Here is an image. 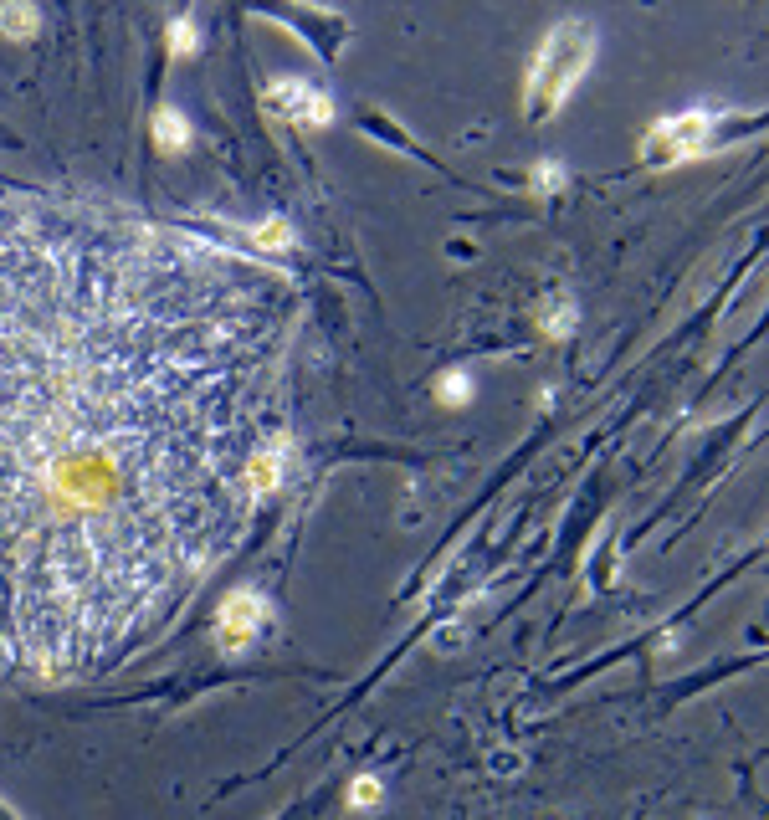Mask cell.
Returning a JSON list of instances; mask_svg holds the SVG:
<instances>
[{"mask_svg": "<svg viewBox=\"0 0 769 820\" xmlns=\"http://www.w3.org/2000/svg\"><path fill=\"white\" fill-rule=\"evenodd\" d=\"M257 621H262V600H257V595H236V600H226V615H221L216 641H221L226 651H241V646L252 641Z\"/></svg>", "mask_w": 769, "mask_h": 820, "instance_id": "obj_5", "label": "cell"}, {"mask_svg": "<svg viewBox=\"0 0 769 820\" xmlns=\"http://www.w3.org/2000/svg\"><path fill=\"white\" fill-rule=\"evenodd\" d=\"M262 108H267L272 118H282V123H313V129L334 118L329 93H318L313 82H298V77H277L272 88L262 93Z\"/></svg>", "mask_w": 769, "mask_h": 820, "instance_id": "obj_3", "label": "cell"}, {"mask_svg": "<svg viewBox=\"0 0 769 820\" xmlns=\"http://www.w3.org/2000/svg\"><path fill=\"white\" fill-rule=\"evenodd\" d=\"M262 246H277V252H282V246H288L293 241V231H288V221H262L257 231H252Z\"/></svg>", "mask_w": 769, "mask_h": 820, "instance_id": "obj_9", "label": "cell"}, {"mask_svg": "<svg viewBox=\"0 0 769 820\" xmlns=\"http://www.w3.org/2000/svg\"><path fill=\"white\" fill-rule=\"evenodd\" d=\"M154 139L165 144V149H185L190 144V123L175 108H165V113H159V123H154Z\"/></svg>", "mask_w": 769, "mask_h": 820, "instance_id": "obj_6", "label": "cell"}, {"mask_svg": "<svg viewBox=\"0 0 769 820\" xmlns=\"http://www.w3.org/2000/svg\"><path fill=\"white\" fill-rule=\"evenodd\" d=\"M436 395H441V400H452V405L467 400V375H462V369H457V375H447V380L436 385Z\"/></svg>", "mask_w": 769, "mask_h": 820, "instance_id": "obj_10", "label": "cell"}, {"mask_svg": "<svg viewBox=\"0 0 769 820\" xmlns=\"http://www.w3.org/2000/svg\"><path fill=\"white\" fill-rule=\"evenodd\" d=\"M349 800H354V805H375V800H380V785H375V779H359Z\"/></svg>", "mask_w": 769, "mask_h": 820, "instance_id": "obj_11", "label": "cell"}, {"mask_svg": "<svg viewBox=\"0 0 769 820\" xmlns=\"http://www.w3.org/2000/svg\"><path fill=\"white\" fill-rule=\"evenodd\" d=\"M570 323H575V303L570 298H549V308H544V334H570Z\"/></svg>", "mask_w": 769, "mask_h": 820, "instance_id": "obj_7", "label": "cell"}, {"mask_svg": "<svg viewBox=\"0 0 769 820\" xmlns=\"http://www.w3.org/2000/svg\"><path fill=\"white\" fill-rule=\"evenodd\" d=\"M293 277L72 195H0V667L154 646L288 462Z\"/></svg>", "mask_w": 769, "mask_h": 820, "instance_id": "obj_1", "label": "cell"}, {"mask_svg": "<svg viewBox=\"0 0 769 820\" xmlns=\"http://www.w3.org/2000/svg\"><path fill=\"white\" fill-rule=\"evenodd\" d=\"M703 129H708L703 113H693V118H667V123H657V134L646 139V149H657L662 159H687V154L698 149Z\"/></svg>", "mask_w": 769, "mask_h": 820, "instance_id": "obj_4", "label": "cell"}, {"mask_svg": "<svg viewBox=\"0 0 769 820\" xmlns=\"http://www.w3.org/2000/svg\"><path fill=\"white\" fill-rule=\"evenodd\" d=\"M31 26H36V11H26V6H6V11H0V31L26 36Z\"/></svg>", "mask_w": 769, "mask_h": 820, "instance_id": "obj_8", "label": "cell"}, {"mask_svg": "<svg viewBox=\"0 0 769 820\" xmlns=\"http://www.w3.org/2000/svg\"><path fill=\"white\" fill-rule=\"evenodd\" d=\"M590 57H595V31L585 21H559L544 36V47H539L534 67H529V103H534V113H554L564 98H570L580 72L590 67Z\"/></svg>", "mask_w": 769, "mask_h": 820, "instance_id": "obj_2", "label": "cell"}]
</instances>
